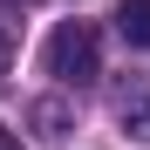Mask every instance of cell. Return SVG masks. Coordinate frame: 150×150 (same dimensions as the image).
<instances>
[{
  "instance_id": "obj_1",
  "label": "cell",
  "mask_w": 150,
  "mask_h": 150,
  "mask_svg": "<svg viewBox=\"0 0 150 150\" xmlns=\"http://www.w3.org/2000/svg\"><path fill=\"white\" fill-rule=\"evenodd\" d=\"M41 68L55 75L62 89H89L96 75H103V41H96V28L89 21H62V28L48 34V48H41Z\"/></svg>"
},
{
  "instance_id": "obj_2",
  "label": "cell",
  "mask_w": 150,
  "mask_h": 150,
  "mask_svg": "<svg viewBox=\"0 0 150 150\" xmlns=\"http://www.w3.org/2000/svg\"><path fill=\"white\" fill-rule=\"evenodd\" d=\"M109 116H116V130L130 143L150 150V75H123V82L109 89Z\"/></svg>"
},
{
  "instance_id": "obj_5",
  "label": "cell",
  "mask_w": 150,
  "mask_h": 150,
  "mask_svg": "<svg viewBox=\"0 0 150 150\" xmlns=\"http://www.w3.org/2000/svg\"><path fill=\"white\" fill-rule=\"evenodd\" d=\"M7 62H14V21H0V82H7Z\"/></svg>"
},
{
  "instance_id": "obj_4",
  "label": "cell",
  "mask_w": 150,
  "mask_h": 150,
  "mask_svg": "<svg viewBox=\"0 0 150 150\" xmlns=\"http://www.w3.org/2000/svg\"><path fill=\"white\" fill-rule=\"evenodd\" d=\"M116 34L130 48H150V0H123L116 7Z\"/></svg>"
},
{
  "instance_id": "obj_7",
  "label": "cell",
  "mask_w": 150,
  "mask_h": 150,
  "mask_svg": "<svg viewBox=\"0 0 150 150\" xmlns=\"http://www.w3.org/2000/svg\"><path fill=\"white\" fill-rule=\"evenodd\" d=\"M0 7H14V0H0ZM21 7H28V0H21Z\"/></svg>"
},
{
  "instance_id": "obj_6",
  "label": "cell",
  "mask_w": 150,
  "mask_h": 150,
  "mask_svg": "<svg viewBox=\"0 0 150 150\" xmlns=\"http://www.w3.org/2000/svg\"><path fill=\"white\" fill-rule=\"evenodd\" d=\"M0 150H21V137H14V130H0Z\"/></svg>"
},
{
  "instance_id": "obj_3",
  "label": "cell",
  "mask_w": 150,
  "mask_h": 150,
  "mask_svg": "<svg viewBox=\"0 0 150 150\" xmlns=\"http://www.w3.org/2000/svg\"><path fill=\"white\" fill-rule=\"evenodd\" d=\"M68 130H75V109L62 103V96H41V103H34V137L41 143H62Z\"/></svg>"
}]
</instances>
